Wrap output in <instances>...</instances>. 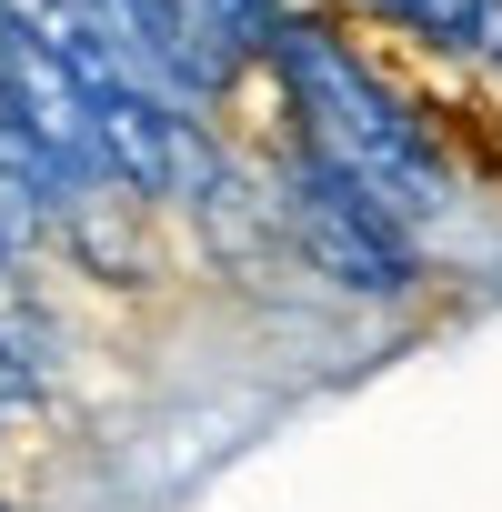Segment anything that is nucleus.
Instances as JSON below:
<instances>
[{
  "label": "nucleus",
  "instance_id": "3",
  "mask_svg": "<svg viewBox=\"0 0 502 512\" xmlns=\"http://www.w3.org/2000/svg\"><path fill=\"white\" fill-rule=\"evenodd\" d=\"M0 21H11V0H0Z\"/></svg>",
  "mask_w": 502,
  "mask_h": 512
},
{
  "label": "nucleus",
  "instance_id": "1",
  "mask_svg": "<svg viewBox=\"0 0 502 512\" xmlns=\"http://www.w3.org/2000/svg\"><path fill=\"white\" fill-rule=\"evenodd\" d=\"M262 81H272V101H282V131L312 141L322 161H342L362 191H382L422 241L472 201V151H462V131L442 121V101H432L402 61H382L342 11L292 0V21H282L272 51H262Z\"/></svg>",
  "mask_w": 502,
  "mask_h": 512
},
{
  "label": "nucleus",
  "instance_id": "2",
  "mask_svg": "<svg viewBox=\"0 0 502 512\" xmlns=\"http://www.w3.org/2000/svg\"><path fill=\"white\" fill-rule=\"evenodd\" d=\"M262 171H272V181H262V191H272V221H282V241L302 251L312 282H332L342 302H382V312L422 302L432 241H422L382 191H362L342 161H322V151L292 141V131H272Z\"/></svg>",
  "mask_w": 502,
  "mask_h": 512
}]
</instances>
